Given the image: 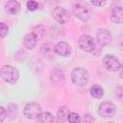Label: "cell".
<instances>
[{
	"label": "cell",
	"mask_w": 123,
	"mask_h": 123,
	"mask_svg": "<svg viewBox=\"0 0 123 123\" xmlns=\"http://www.w3.org/2000/svg\"><path fill=\"white\" fill-rule=\"evenodd\" d=\"M73 12L76 15V17H78L80 20L84 22L89 20V18L92 15V10L90 6L86 2L82 1V0H78L74 3Z\"/></svg>",
	"instance_id": "cell-1"
},
{
	"label": "cell",
	"mask_w": 123,
	"mask_h": 123,
	"mask_svg": "<svg viewBox=\"0 0 123 123\" xmlns=\"http://www.w3.org/2000/svg\"><path fill=\"white\" fill-rule=\"evenodd\" d=\"M0 74H1V78L9 84H15L19 78L18 69L10 64L3 65L1 67Z\"/></svg>",
	"instance_id": "cell-2"
},
{
	"label": "cell",
	"mask_w": 123,
	"mask_h": 123,
	"mask_svg": "<svg viewBox=\"0 0 123 123\" xmlns=\"http://www.w3.org/2000/svg\"><path fill=\"white\" fill-rule=\"evenodd\" d=\"M89 79V74L88 72L84 69V68H75L73 69V71L71 72V80L73 82V84L77 85V86H85Z\"/></svg>",
	"instance_id": "cell-3"
},
{
	"label": "cell",
	"mask_w": 123,
	"mask_h": 123,
	"mask_svg": "<svg viewBox=\"0 0 123 123\" xmlns=\"http://www.w3.org/2000/svg\"><path fill=\"white\" fill-rule=\"evenodd\" d=\"M115 105L110 101H104L99 105L98 112L104 118H111L115 114Z\"/></svg>",
	"instance_id": "cell-4"
},
{
	"label": "cell",
	"mask_w": 123,
	"mask_h": 123,
	"mask_svg": "<svg viewBox=\"0 0 123 123\" xmlns=\"http://www.w3.org/2000/svg\"><path fill=\"white\" fill-rule=\"evenodd\" d=\"M41 113V108L37 103H28L23 109V114L28 119H36Z\"/></svg>",
	"instance_id": "cell-5"
},
{
	"label": "cell",
	"mask_w": 123,
	"mask_h": 123,
	"mask_svg": "<svg viewBox=\"0 0 123 123\" xmlns=\"http://www.w3.org/2000/svg\"><path fill=\"white\" fill-rule=\"evenodd\" d=\"M78 44L85 52H92L95 49V40L88 35H82L78 39Z\"/></svg>",
	"instance_id": "cell-6"
},
{
	"label": "cell",
	"mask_w": 123,
	"mask_h": 123,
	"mask_svg": "<svg viewBox=\"0 0 123 123\" xmlns=\"http://www.w3.org/2000/svg\"><path fill=\"white\" fill-rule=\"evenodd\" d=\"M103 64H104L106 69H108L109 71H111V72L117 71L119 69L120 65H121L118 58L113 56V55H111V54H108V55L104 56Z\"/></svg>",
	"instance_id": "cell-7"
},
{
	"label": "cell",
	"mask_w": 123,
	"mask_h": 123,
	"mask_svg": "<svg viewBox=\"0 0 123 123\" xmlns=\"http://www.w3.org/2000/svg\"><path fill=\"white\" fill-rule=\"evenodd\" d=\"M53 17L60 24H66L70 19L68 11L62 7H56L53 11Z\"/></svg>",
	"instance_id": "cell-8"
},
{
	"label": "cell",
	"mask_w": 123,
	"mask_h": 123,
	"mask_svg": "<svg viewBox=\"0 0 123 123\" xmlns=\"http://www.w3.org/2000/svg\"><path fill=\"white\" fill-rule=\"evenodd\" d=\"M96 41L100 46H106L111 41V35L106 29H100L96 34Z\"/></svg>",
	"instance_id": "cell-9"
},
{
	"label": "cell",
	"mask_w": 123,
	"mask_h": 123,
	"mask_svg": "<svg viewBox=\"0 0 123 123\" xmlns=\"http://www.w3.org/2000/svg\"><path fill=\"white\" fill-rule=\"evenodd\" d=\"M50 80L51 83L56 86H62L64 85L65 82V78H64V74L61 69H54L51 74H50Z\"/></svg>",
	"instance_id": "cell-10"
},
{
	"label": "cell",
	"mask_w": 123,
	"mask_h": 123,
	"mask_svg": "<svg viewBox=\"0 0 123 123\" xmlns=\"http://www.w3.org/2000/svg\"><path fill=\"white\" fill-rule=\"evenodd\" d=\"M55 53L59 56L62 57H68L71 54V47L70 45L65 41H60L54 46Z\"/></svg>",
	"instance_id": "cell-11"
},
{
	"label": "cell",
	"mask_w": 123,
	"mask_h": 123,
	"mask_svg": "<svg viewBox=\"0 0 123 123\" xmlns=\"http://www.w3.org/2000/svg\"><path fill=\"white\" fill-rule=\"evenodd\" d=\"M21 10V5L16 0H10L5 4V11L10 14H17Z\"/></svg>",
	"instance_id": "cell-12"
},
{
	"label": "cell",
	"mask_w": 123,
	"mask_h": 123,
	"mask_svg": "<svg viewBox=\"0 0 123 123\" xmlns=\"http://www.w3.org/2000/svg\"><path fill=\"white\" fill-rule=\"evenodd\" d=\"M37 37L33 32L27 34L23 38V44L29 50H32L35 48V46L37 45Z\"/></svg>",
	"instance_id": "cell-13"
},
{
	"label": "cell",
	"mask_w": 123,
	"mask_h": 123,
	"mask_svg": "<svg viewBox=\"0 0 123 123\" xmlns=\"http://www.w3.org/2000/svg\"><path fill=\"white\" fill-rule=\"evenodd\" d=\"M111 19L114 23H123V7H115L111 13Z\"/></svg>",
	"instance_id": "cell-14"
},
{
	"label": "cell",
	"mask_w": 123,
	"mask_h": 123,
	"mask_svg": "<svg viewBox=\"0 0 123 123\" xmlns=\"http://www.w3.org/2000/svg\"><path fill=\"white\" fill-rule=\"evenodd\" d=\"M69 113H70V111H69L68 108H66L65 106L61 107L58 111V113H57V121L58 122H66V121H68Z\"/></svg>",
	"instance_id": "cell-15"
},
{
	"label": "cell",
	"mask_w": 123,
	"mask_h": 123,
	"mask_svg": "<svg viewBox=\"0 0 123 123\" xmlns=\"http://www.w3.org/2000/svg\"><path fill=\"white\" fill-rule=\"evenodd\" d=\"M89 92H90V95L94 98H97V99H100L103 97L104 95V89L102 86H100L99 85H93L92 86H90L89 88Z\"/></svg>",
	"instance_id": "cell-16"
},
{
	"label": "cell",
	"mask_w": 123,
	"mask_h": 123,
	"mask_svg": "<svg viewBox=\"0 0 123 123\" xmlns=\"http://www.w3.org/2000/svg\"><path fill=\"white\" fill-rule=\"evenodd\" d=\"M33 33L36 35V37H37V39H41L44 37V36L46 35V28L39 24V25H37L33 28Z\"/></svg>",
	"instance_id": "cell-17"
},
{
	"label": "cell",
	"mask_w": 123,
	"mask_h": 123,
	"mask_svg": "<svg viewBox=\"0 0 123 123\" xmlns=\"http://www.w3.org/2000/svg\"><path fill=\"white\" fill-rule=\"evenodd\" d=\"M38 122H43V123H49V122H54L55 118H54V115L48 111H44V112H41L39 114V116L37 118Z\"/></svg>",
	"instance_id": "cell-18"
},
{
	"label": "cell",
	"mask_w": 123,
	"mask_h": 123,
	"mask_svg": "<svg viewBox=\"0 0 123 123\" xmlns=\"http://www.w3.org/2000/svg\"><path fill=\"white\" fill-rule=\"evenodd\" d=\"M54 46H55V45H54ZM54 46L52 47V44H51V43H45V44H43V46H42V48H41V52H42L43 56L46 57V58H51V56H52L51 53L55 52Z\"/></svg>",
	"instance_id": "cell-19"
},
{
	"label": "cell",
	"mask_w": 123,
	"mask_h": 123,
	"mask_svg": "<svg viewBox=\"0 0 123 123\" xmlns=\"http://www.w3.org/2000/svg\"><path fill=\"white\" fill-rule=\"evenodd\" d=\"M68 121L71 123H77V122H81V117L78 113L76 112H70L68 115Z\"/></svg>",
	"instance_id": "cell-20"
},
{
	"label": "cell",
	"mask_w": 123,
	"mask_h": 123,
	"mask_svg": "<svg viewBox=\"0 0 123 123\" xmlns=\"http://www.w3.org/2000/svg\"><path fill=\"white\" fill-rule=\"evenodd\" d=\"M27 9L31 12H34L38 9V3L35 0H29L27 2Z\"/></svg>",
	"instance_id": "cell-21"
},
{
	"label": "cell",
	"mask_w": 123,
	"mask_h": 123,
	"mask_svg": "<svg viewBox=\"0 0 123 123\" xmlns=\"http://www.w3.org/2000/svg\"><path fill=\"white\" fill-rule=\"evenodd\" d=\"M8 32H9V28H8V26L5 24V23H1L0 24V33H1V37H6V35L8 34Z\"/></svg>",
	"instance_id": "cell-22"
},
{
	"label": "cell",
	"mask_w": 123,
	"mask_h": 123,
	"mask_svg": "<svg viewBox=\"0 0 123 123\" xmlns=\"http://www.w3.org/2000/svg\"><path fill=\"white\" fill-rule=\"evenodd\" d=\"M92 5L96 6V7H103L106 5L107 0H90Z\"/></svg>",
	"instance_id": "cell-23"
},
{
	"label": "cell",
	"mask_w": 123,
	"mask_h": 123,
	"mask_svg": "<svg viewBox=\"0 0 123 123\" xmlns=\"http://www.w3.org/2000/svg\"><path fill=\"white\" fill-rule=\"evenodd\" d=\"M0 111H1V113H0V122H3L5 117L7 116V111H6L4 107H0Z\"/></svg>",
	"instance_id": "cell-24"
},
{
	"label": "cell",
	"mask_w": 123,
	"mask_h": 123,
	"mask_svg": "<svg viewBox=\"0 0 123 123\" xmlns=\"http://www.w3.org/2000/svg\"><path fill=\"white\" fill-rule=\"evenodd\" d=\"M116 95L120 101L123 102V87H117L116 89Z\"/></svg>",
	"instance_id": "cell-25"
},
{
	"label": "cell",
	"mask_w": 123,
	"mask_h": 123,
	"mask_svg": "<svg viewBox=\"0 0 123 123\" xmlns=\"http://www.w3.org/2000/svg\"><path fill=\"white\" fill-rule=\"evenodd\" d=\"M84 120H85V121H88V122H90V121H93L94 119H93L92 117H89V114H86V115L85 116Z\"/></svg>",
	"instance_id": "cell-26"
},
{
	"label": "cell",
	"mask_w": 123,
	"mask_h": 123,
	"mask_svg": "<svg viewBox=\"0 0 123 123\" xmlns=\"http://www.w3.org/2000/svg\"><path fill=\"white\" fill-rule=\"evenodd\" d=\"M118 72H119V76H120L121 78H123V64L120 65V67H119V69H118Z\"/></svg>",
	"instance_id": "cell-27"
}]
</instances>
